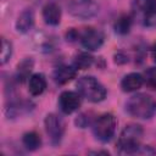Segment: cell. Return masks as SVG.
<instances>
[{
    "instance_id": "11",
    "label": "cell",
    "mask_w": 156,
    "mask_h": 156,
    "mask_svg": "<svg viewBox=\"0 0 156 156\" xmlns=\"http://www.w3.org/2000/svg\"><path fill=\"white\" fill-rule=\"evenodd\" d=\"M77 74V68L72 66H58L52 73V78L57 84H66Z\"/></svg>"
},
{
    "instance_id": "9",
    "label": "cell",
    "mask_w": 156,
    "mask_h": 156,
    "mask_svg": "<svg viewBox=\"0 0 156 156\" xmlns=\"http://www.w3.org/2000/svg\"><path fill=\"white\" fill-rule=\"evenodd\" d=\"M143 83H144V77L140 73L133 72L123 77V79L121 80V88L126 93H132L138 90L143 85Z\"/></svg>"
},
{
    "instance_id": "18",
    "label": "cell",
    "mask_w": 156,
    "mask_h": 156,
    "mask_svg": "<svg viewBox=\"0 0 156 156\" xmlns=\"http://www.w3.org/2000/svg\"><path fill=\"white\" fill-rule=\"evenodd\" d=\"M12 54V45L10 41H7L5 38L1 39V55H0V63L5 65Z\"/></svg>"
},
{
    "instance_id": "16",
    "label": "cell",
    "mask_w": 156,
    "mask_h": 156,
    "mask_svg": "<svg viewBox=\"0 0 156 156\" xmlns=\"http://www.w3.org/2000/svg\"><path fill=\"white\" fill-rule=\"evenodd\" d=\"M134 9L143 15L156 11V0H134Z\"/></svg>"
},
{
    "instance_id": "20",
    "label": "cell",
    "mask_w": 156,
    "mask_h": 156,
    "mask_svg": "<svg viewBox=\"0 0 156 156\" xmlns=\"http://www.w3.org/2000/svg\"><path fill=\"white\" fill-rule=\"evenodd\" d=\"M143 23L146 27H155L156 26V11L143 15Z\"/></svg>"
},
{
    "instance_id": "17",
    "label": "cell",
    "mask_w": 156,
    "mask_h": 156,
    "mask_svg": "<svg viewBox=\"0 0 156 156\" xmlns=\"http://www.w3.org/2000/svg\"><path fill=\"white\" fill-rule=\"evenodd\" d=\"M130 26H132V20L129 16L127 15H123L121 17H118L115 22V30L116 33L118 34H127L130 29Z\"/></svg>"
},
{
    "instance_id": "21",
    "label": "cell",
    "mask_w": 156,
    "mask_h": 156,
    "mask_svg": "<svg viewBox=\"0 0 156 156\" xmlns=\"http://www.w3.org/2000/svg\"><path fill=\"white\" fill-rule=\"evenodd\" d=\"M149 83L152 85V88L156 90V69H154V71H151L150 73H149Z\"/></svg>"
},
{
    "instance_id": "7",
    "label": "cell",
    "mask_w": 156,
    "mask_h": 156,
    "mask_svg": "<svg viewBox=\"0 0 156 156\" xmlns=\"http://www.w3.org/2000/svg\"><path fill=\"white\" fill-rule=\"evenodd\" d=\"M80 43L82 45L90 51H95L101 48L104 44V34L94 28H87L80 34Z\"/></svg>"
},
{
    "instance_id": "2",
    "label": "cell",
    "mask_w": 156,
    "mask_h": 156,
    "mask_svg": "<svg viewBox=\"0 0 156 156\" xmlns=\"http://www.w3.org/2000/svg\"><path fill=\"white\" fill-rule=\"evenodd\" d=\"M144 130L141 126L130 123L123 128L119 134L117 146L118 152L121 154H136L140 147V141L143 138Z\"/></svg>"
},
{
    "instance_id": "12",
    "label": "cell",
    "mask_w": 156,
    "mask_h": 156,
    "mask_svg": "<svg viewBox=\"0 0 156 156\" xmlns=\"http://www.w3.org/2000/svg\"><path fill=\"white\" fill-rule=\"evenodd\" d=\"M34 26V13L32 10H24L16 21V29L20 33H28Z\"/></svg>"
},
{
    "instance_id": "14",
    "label": "cell",
    "mask_w": 156,
    "mask_h": 156,
    "mask_svg": "<svg viewBox=\"0 0 156 156\" xmlns=\"http://www.w3.org/2000/svg\"><path fill=\"white\" fill-rule=\"evenodd\" d=\"M22 143L23 145L26 146V149L30 150V151H34L40 147L41 145V139L39 136L38 133L35 132H29V133H26L22 138Z\"/></svg>"
},
{
    "instance_id": "13",
    "label": "cell",
    "mask_w": 156,
    "mask_h": 156,
    "mask_svg": "<svg viewBox=\"0 0 156 156\" xmlns=\"http://www.w3.org/2000/svg\"><path fill=\"white\" fill-rule=\"evenodd\" d=\"M45 88H46V79L41 73H35V74L30 76L29 80H28V90H29L30 95L38 96V95L43 94Z\"/></svg>"
},
{
    "instance_id": "8",
    "label": "cell",
    "mask_w": 156,
    "mask_h": 156,
    "mask_svg": "<svg viewBox=\"0 0 156 156\" xmlns=\"http://www.w3.org/2000/svg\"><path fill=\"white\" fill-rule=\"evenodd\" d=\"M58 106L60 110L66 113V115H71L74 111H77L80 106V95L79 93H74V91H69L66 90L63 93H61L60 98H58Z\"/></svg>"
},
{
    "instance_id": "4",
    "label": "cell",
    "mask_w": 156,
    "mask_h": 156,
    "mask_svg": "<svg viewBox=\"0 0 156 156\" xmlns=\"http://www.w3.org/2000/svg\"><path fill=\"white\" fill-rule=\"evenodd\" d=\"M117 121L112 113H102L100 115L93 123V133L95 138L102 143L111 140L116 132Z\"/></svg>"
},
{
    "instance_id": "19",
    "label": "cell",
    "mask_w": 156,
    "mask_h": 156,
    "mask_svg": "<svg viewBox=\"0 0 156 156\" xmlns=\"http://www.w3.org/2000/svg\"><path fill=\"white\" fill-rule=\"evenodd\" d=\"M32 67H33V61L32 60H24V61H22L18 65V77L22 80L26 79L27 76H28V73L30 72Z\"/></svg>"
},
{
    "instance_id": "10",
    "label": "cell",
    "mask_w": 156,
    "mask_h": 156,
    "mask_svg": "<svg viewBox=\"0 0 156 156\" xmlns=\"http://www.w3.org/2000/svg\"><path fill=\"white\" fill-rule=\"evenodd\" d=\"M43 18L46 24L57 26L61 21V9L55 2H49L43 7Z\"/></svg>"
},
{
    "instance_id": "6",
    "label": "cell",
    "mask_w": 156,
    "mask_h": 156,
    "mask_svg": "<svg viewBox=\"0 0 156 156\" xmlns=\"http://www.w3.org/2000/svg\"><path fill=\"white\" fill-rule=\"evenodd\" d=\"M44 126H45V132L49 135L51 143L54 145H57L65 133V123L55 113H49L45 117L44 121Z\"/></svg>"
},
{
    "instance_id": "22",
    "label": "cell",
    "mask_w": 156,
    "mask_h": 156,
    "mask_svg": "<svg viewBox=\"0 0 156 156\" xmlns=\"http://www.w3.org/2000/svg\"><path fill=\"white\" fill-rule=\"evenodd\" d=\"M151 56H152V60H154V62L156 63V44L152 46V50H151Z\"/></svg>"
},
{
    "instance_id": "15",
    "label": "cell",
    "mask_w": 156,
    "mask_h": 156,
    "mask_svg": "<svg viewBox=\"0 0 156 156\" xmlns=\"http://www.w3.org/2000/svg\"><path fill=\"white\" fill-rule=\"evenodd\" d=\"M93 61H94V58L91 55H89L87 52H80V54L76 55L73 65L77 69H87L93 65Z\"/></svg>"
},
{
    "instance_id": "1",
    "label": "cell",
    "mask_w": 156,
    "mask_h": 156,
    "mask_svg": "<svg viewBox=\"0 0 156 156\" xmlns=\"http://www.w3.org/2000/svg\"><path fill=\"white\" fill-rule=\"evenodd\" d=\"M126 111L136 118H151L156 113V100L147 94H135L126 102Z\"/></svg>"
},
{
    "instance_id": "5",
    "label": "cell",
    "mask_w": 156,
    "mask_h": 156,
    "mask_svg": "<svg viewBox=\"0 0 156 156\" xmlns=\"http://www.w3.org/2000/svg\"><path fill=\"white\" fill-rule=\"evenodd\" d=\"M68 11L77 18L88 20L98 13L99 7L93 0H71L68 4Z\"/></svg>"
},
{
    "instance_id": "3",
    "label": "cell",
    "mask_w": 156,
    "mask_h": 156,
    "mask_svg": "<svg viewBox=\"0 0 156 156\" xmlns=\"http://www.w3.org/2000/svg\"><path fill=\"white\" fill-rule=\"evenodd\" d=\"M79 95L90 102H100L106 98L105 87L93 76H84L77 82Z\"/></svg>"
}]
</instances>
